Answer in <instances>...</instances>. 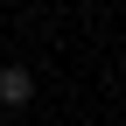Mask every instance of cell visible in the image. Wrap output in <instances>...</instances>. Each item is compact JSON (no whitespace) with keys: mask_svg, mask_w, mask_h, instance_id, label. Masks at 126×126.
<instances>
[{"mask_svg":"<svg viewBox=\"0 0 126 126\" xmlns=\"http://www.w3.org/2000/svg\"><path fill=\"white\" fill-rule=\"evenodd\" d=\"M35 98V70L28 63H0V112H21Z\"/></svg>","mask_w":126,"mask_h":126,"instance_id":"6da1fadb","label":"cell"}]
</instances>
